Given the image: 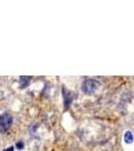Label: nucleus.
Returning a JSON list of instances; mask_svg holds the SVG:
<instances>
[{
    "mask_svg": "<svg viewBox=\"0 0 134 151\" xmlns=\"http://www.w3.org/2000/svg\"><path fill=\"white\" fill-rule=\"evenodd\" d=\"M13 150H14V148H13V147H12V146H11V147L7 148V149H5V150H4V151H13Z\"/></svg>",
    "mask_w": 134,
    "mask_h": 151,
    "instance_id": "5",
    "label": "nucleus"
},
{
    "mask_svg": "<svg viewBox=\"0 0 134 151\" xmlns=\"http://www.w3.org/2000/svg\"><path fill=\"white\" fill-rule=\"evenodd\" d=\"M17 147H18V148H22V147H23V143H21V142L17 143Z\"/></svg>",
    "mask_w": 134,
    "mask_h": 151,
    "instance_id": "4",
    "label": "nucleus"
},
{
    "mask_svg": "<svg viewBox=\"0 0 134 151\" xmlns=\"http://www.w3.org/2000/svg\"><path fill=\"white\" fill-rule=\"evenodd\" d=\"M99 87V83L95 80H86L83 84V91H84L85 94H88V95H92L96 92V90L98 89Z\"/></svg>",
    "mask_w": 134,
    "mask_h": 151,
    "instance_id": "1",
    "label": "nucleus"
},
{
    "mask_svg": "<svg viewBox=\"0 0 134 151\" xmlns=\"http://www.w3.org/2000/svg\"><path fill=\"white\" fill-rule=\"evenodd\" d=\"M124 140H125L126 143H132L133 141V135L130 131H126L125 134H124Z\"/></svg>",
    "mask_w": 134,
    "mask_h": 151,
    "instance_id": "3",
    "label": "nucleus"
},
{
    "mask_svg": "<svg viewBox=\"0 0 134 151\" xmlns=\"http://www.w3.org/2000/svg\"><path fill=\"white\" fill-rule=\"evenodd\" d=\"M12 124V117L10 114L5 113L0 116V132H5Z\"/></svg>",
    "mask_w": 134,
    "mask_h": 151,
    "instance_id": "2",
    "label": "nucleus"
}]
</instances>
